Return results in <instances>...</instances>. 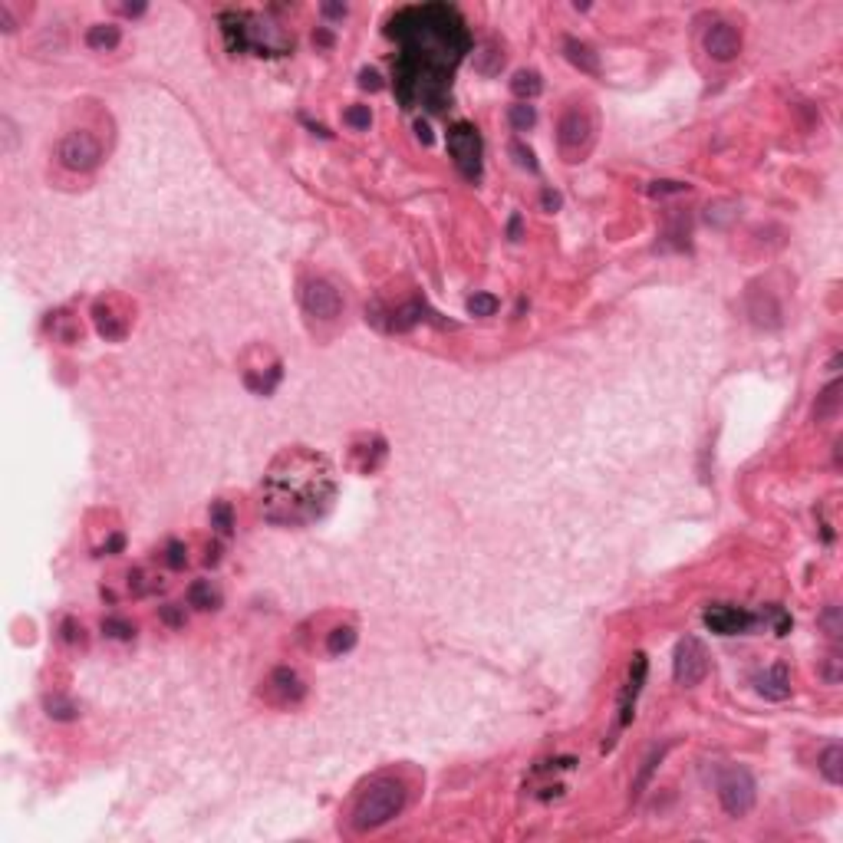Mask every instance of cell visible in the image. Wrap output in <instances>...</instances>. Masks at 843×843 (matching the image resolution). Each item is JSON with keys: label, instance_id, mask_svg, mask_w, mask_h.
Listing matches in <instances>:
<instances>
[{"label": "cell", "instance_id": "obj_33", "mask_svg": "<svg viewBox=\"0 0 843 843\" xmlns=\"http://www.w3.org/2000/svg\"><path fill=\"white\" fill-rule=\"evenodd\" d=\"M649 191L652 195H682V191H689V185H682V181H652Z\"/></svg>", "mask_w": 843, "mask_h": 843}, {"label": "cell", "instance_id": "obj_26", "mask_svg": "<svg viewBox=\"0 0 843 843\" xmlns=\"http://www.w3.org/2000/svg\"><path fill=\"white\" fill-rule=\"evenodd\" d=\"M662 754H665V748H656L652 754L646 758V764H642V771H639V777H636V784H632V801H636L639 794H642V787L649 784V777H652V771L659 767V761H662Z\"/></svg>", "mask_w": 843, "mask_h": 843}, {"label": "cell", "instance_id": "obj_20", "mask_svg": "<svg viewBox=\"0 0 843 843\" xmlns=\"http://www.w3.org/2000/svg\"><path fill=\"white\" fill-rule=\"evenodd\" d=\"M817 767L830 784H840L843 781V748L840 744H827L824 754H820V761H817Z\"/></svg>", "mask_w": 843, "mask_h": 843}, {"label": "cell", "instance_id": "obj_6", "mask_svg": "<svg viewBox=\"0 0 843 843\" xmlns=\"http://www.w3.org/2000/svg\"><path fill=\"white\" fill-rule=\"evenodd\" d=\"M448 155H452L455 168L465 175L468 181L481 178V155H485V145H481V136L471 122H455L448 128Z\"/></svg>", "mask_w": 843, "mask_h": 843}, {"label": "cell", "instance_id": "obj_21", "mask_svg": "<svg viewBox=\"0 0 843 843\" xmlns=\"http://www.w3.org/2000/svg\"><path fill=\"white\" fill-rule=\"evenodd\" d=\"M188 603L198 606V610H218V606H221V593L211 590V583L198 580V583H191V590H188Z\"/></svg>", "mask_w": 843, "mask_h": 843}, {"label": "cell", "instance_id": "obj_9", "mask_svg": "<svg viewBox=\"0 0 843 843\" xmlns=\"http://www.w3.org/2000/svg\"><path fill=\"white\" fill-rule=\"evenodd\" d=\"M672 675H675L679 685H685V689L699 685V682L708 675V652H705V646H702L699 636L679 639L675 659H672Z\"/></svg>", "mask_w": 843, "mask_h": 843}, {"label": "cell", "instance_id": "obj_15", "mask_svg": "<svg viewBox=\"0 0 843 843\" xmlns=\"http://www.w3.org/2000/svg\"><path fill=\"white\" fill-rule=\"evenodd\" d=\"M93 320H96L99 336H106V340H122L126 330H128V316L116 313V307L106 303V300H99V303L93 307Z\"/></svg>", "mask_w": 843, "mask_h": 843}, {"label": "cell", "instance_id": "obj_35", "mask_svg": "<svg viewBox=\"0 0 843 843\" xmlns=\"http://www.w3.org/2000/svg\"><path fill=\"white\" fill-rule=\"evenodd\" d=\"M359 86L369 89V93H379V89H383V76H379L375 69H363V73H359Z\"/></svg>", "mask_w": 843, "mask_h": 843}, {"label": "cell", "instance_id": "obj_1", "mask_svg": "<svg viewBox=\"0 0 843 843\" xmlns=\"http://www.w3.org/2000/svg\"><path fill=\"white\" fill-rule=\"evenodd\" d=\"M385 36L399 46L392 56V86L402 109L445 112L455 69L471 50L465 17L448 4H415L392 14Z\"/></svg>", "mask_w": 843, "mask_h": 843}, {"label": "cell", "instance_id": "obj_46", "mask_svg": "<svg viewBox=\"0 0 843 843\" xmlns=\"http://www.w3.org/2000/svg\"><path fill=\"white\" fill-rule=\"evenodd\" d=\"M142 10H145V4H126V7H122V14L136 17V14H142Z\"/></svg>", "mask_w": 843, "mask_h": 843}, {"label": "cell", "instance_id": "obj_28", "mask_svg": "<svg viewBox=\"0 0 843 843\" xmlns=\"http://www.w3.org/2000/svg\"><path fill=\"white\" fill-rule=\"evenodd\" d=\"M46 715L60 718V722H69V718H76V705L60 699V695H50V699H46Z\"/></svg>", "mask_w": 843, "mask_h": 843}, {"label": "cell", "instance_id": "obj_10", "mask_svg": "<svg viewBox=\"0 0 843 843\" xmlns=\"http://www.w3.org/2000/svg\"><path fill=\"white\" fill-rule=\"evenodd\" d=\"M300 303H303V310H307L310 316H316V320H333V316H340V310H343L340 290L333 287L330 281H323V277H310V281L300 283Z\"/></svg>", "mask_w": 843, "mask_h": 843}, {"label": "cell", "instance_id": "obj_37", "mask_svg": "<svg viewBox=\"0 0 843 843\" xmlns=\"http://www.w3.org/2000/svg\"><path fill=\"white\" fill-rule=\"evenodd\" d=\"M0 126H4V138H7V142H4V152H14V145H17V128H14V122H10L7 116L0 119Z\"/></svg>", "mask_w": 843, "mask_h": 843}, {"label": "cell", "instance_id": "obj_25", "mask_svg": "<svg viewBox=\"0 0 843 843\" xmlns=\"http://www.w3.org/2000/svg\"><path fill=\"white\" fill-rule=\"evenodd\" d=\"M498 297L494 293H475V297H468V313L471 316H494L498 313Z\"/></svg>", "mask_w": 843, "mask_h": 843}, {"label": "cell", "instance_id": "obj_32", "mask_svg": "<svg viewBox=\"0 0 843 843\" xmlns=\"http://www.w3.org/2000/svg\"><path fill=\"white\" fill-rule=\"evenodd\" d=\"M820 626H824L830 636H840V606H827L824 616H820Z\"/></svg>", "mask_w": 843, "mask_h": 843}, {"label": "cell", "instance_id": "obj_41", "mask_svg": "<svg viewBox=\"0 0 843 843\" xmlns=\"http://www.w3.org/2000/svg\"><path fill=\"white\" fill-rule=\"evenodd\" d=\"M544 208L547 211H557V208H560V195H557V191H544Z\"/></svg>", "mask_w": 843, "mask_h": 843}, {"label": "cell", "instance_id": "obj_5", "mask_svg": "<svg viewBox=\"0 0 843 843\" xmlns=\"http://www.w3.org/2000/svg\"><path fill=\"white\" fill-rule=\"evenodd\" d=\"M593 132H597V126H593V116L587 109L563 112L560 122H557V145H560L563 158L567 162H580L590 152V145H593Z\"/></svg>", "mask_w": 843, "mask_h": 843}, {"label": "cell", "instance_id": "obj_34", "mask_svg": "<svg viewBox=\"0 0 843 843\" xmlns=\"http://www.w3.org/2000/svg\"><path fill=\"white\" fill-rule=\"evenodd\" d=\"M511 152L518 155V165H524V168L537 171V162H534V152L530 148H524V142H511Z\"/></svg>", "mask_w": 843, "mask_h": 843}, {"label": "cell", "instance_id": "obj_40", "mask_svg": "<svg viewBox=\"0 0 843 843\" xmlns=\"http://www.w3.org/2000/svg\"><path fill=\"white\" fill-rule=\"evenodd\" d=\"M774 626H777V636H784V632L791 630V616L777 610V613H774Z\"/></svg>", "mask_w": 843, "mask_h": 843}, {"label": "cell", "instance_id": "obj_30", "mask_svg": "<svg viewBox=\"0 0 843 843\" xmlns=\"http://www.w3.org/2000/svg\"><path fill=\"white\" fill-rule=\"evenodd\" d=\"M103 632L109 639H132L136 636V626H128L126 620H103Z\"/></svg>", "mask_w": 843, "mask_h": 843}, {"label": "cell", "instance_id": "obj_39", "mask_svg": "<svg viewBox=\"0 0 843 843\" xmlns=\"http://www.w3.org/2000/svg\"><path fill=\"white\" fill-rule=\"evenodd\" d=\"M162 620L171 622V626H181V622H185V616H181L178 610H175V603H171V606H165V610H162Z\"/></svg>", "mask_w": 843, "mask_h": 843}, {"label": "cell", "instance_id": "obj_16", "mask_svg": "<svg viewBox=\"0 0 843 843\" xmlns=\"http://www.w3.org/2000/svg\"><path fill=\"white\" fill-rule=\"evenodd\" d=\"M758 692L764 695V699H771V702H784V699H787V695H791V672H787V665H784V662L771 665V669H767V672L758 679Z\"/></svg>", "mask_w": 843, "mask_h": 843}, {"label": "cell", "instance_id": "obj_11", "mask_svg": "<svg viewBox=\"0 0 843 843\" xmlns=\"http://www.w3.org/2000/svg\"><path fill=\"white\" fill-rule=\"evenodd\" d=\"M754 616L741 606H728V603H718V606H708L705 610V626L718 636H738V632L751 630Z\"/></svg>", "mask_w": 843, "mask_h": 843}, {"label": "cell", "instance_id": "obj_23", "mask_svg": "<svg viewBox=\"0 0 843 843\" xmlns=\"http://www.w3.org/2000/svg\"><path fill=\"white\" fill-rule=\"evenodd\" d=\"M211 527L218 530V534H231V527H234V511H231V504H224V501L211 504Z\"/></svg>", "mask_w": 843, "mask_h": 843}, {"label": "cell", "instance_id": "obj_22", "mask_svg": "<svg viewBox=\"0 0 843 843\" xmlns=\"http://www.w3.org/2000/svg\"><path fill=\"white\" fill-rule=\"evenodd\" d=\"M353 646H356V630H353V626H336V630L326 636V652H330V656H343V652H350Z\"/></svg>", "mask_w": 843, "mask_h": 843}, {"label": "cell", "instance_id": "obj_2", "mask_svg": "<svg viewBox=\"0 0 843 843\" xmlns=\"http://www.w3.org/2000/svg\"><path fill=\"white\" fill-rule=\"evenodd\" d=\"M336 498L333 465L313 448L293 445L271 461L261 485V514L277 527H303L323 518Z\"/></svg>", "mask_w": 843, "mask_h": 843}, {"label": "cell", "instance_id": "obj_42", "mask_svg": "<svg viewBox=\"0 0 843 843\" xmlns=\"http://www.w3.org/2000/svg\"><path fill=\"white\" fill-rule=\"evenodd\" d=\"M0 24H4V30H7V34H14V30H17V26H14V17H10V10L4 7V4H0Z\"/></svg>", "mask_w": 843, "mask_h": 843}, {"label": "cell", "instance_id": "obj_3", "mask_svg": "<svg viewBox=\"0 0 843 843\" xmlns=\"http://www.w3.org/2000/svg\"><path fill=\"white\" fill-rule=\"evenodd\" d=\"M221 34L228 43L231 53H244V50H257L261 56H273V53H287L293 50V40L283 34L281 26L261 24L254 14H238V10H228L221 14Z\"/></svg>", "mask_w": 843, "mask_h": 843}, {"label": "cell", "instance_id": "obj_19", "mask_svg": "<svg viewBox=\"0 0 843 843\" xmlns=\"http://www.w3.org/2000/svg\"><path fill=\"white\" fill-rule=\"evenodd\" d=\"M119 40H122V34L116 24H96V26H89V34H86V43H89L93 50H116Z\"/></svg>", "mask_w": 843, "mask_h": 843}, {"label": "cell", "instance_id": "obj_29", "mask_svg": "<svg viewBox=\"0 0 843 843\" xmlns=\"http://www.w3.org/2000/svg\"><path fill=\"white\" fill-rule=\"evenodd\" d=\"M343 119H346V126L350 128H369L373 112H369V106H350V109L343 112Z\"/></svg>", "mask_w": 843, "mask_h": 843}, {"label": "cell", "instance_id": "obj_13", "mask_svg": "<svg viewBox=\"0 0 843 843\" xmlns=\"http://www.w3.org/2000/svg\"><path fill=\"white\" fill-rule=\"evenodd\" d=\"M705 53L712 56V60H718V63H728V60H735L741 53V34L735 30L732 24H725V20H718V24H712L705 30Z\"/></svg>", "mask_w": 843, "mask_h": 843}, {"label": "cell", "instance_id": "obj_4", "mask_svg": "<svg viewBox=\"0 0 843 843\" xmlns=\"http://www.w3.org/2000/svg\"><path fill=\"white\" fill-rule=\"evenodd\" d=\"M405 807V784L399 777H375L366 791L359 794L356 807H353V830L359 834H369V830H379L389 820H395Z\"/></svg>", "mask_w": 843, "mask_h": 843}, {"label": "cell", "instance_id": "obj_12", "mask_svg": "<svg viewBox=\"0 0 843 843\" xmlns=\"http://www.w3.org/2000/svg\"><path fill=\"white\" fill-rule=\"evenodd\" d=\"M264 692H267V699H271L273 705H293V702H300L303 695H307V685H303L300 672H293V669L281 665V669H273V672H271Z\"/></svg>", "mask_w": 843, "mask_h": 843}, {"label": "cell", "instance_id": "obj_31", "mask_svg": "<svg viewBox=\"0 0 843 843\" xmlns=\"http://www.w3.org/2000/svg\"><path fill=\"white\" fill-rule=\"evenodd\" d=\"M165 563H168L171 570H181L188 563V554H185V547L178 544V540H171L168 547H165Z\"/></svg>", "mask_w": 843, "mask_h": 843}, {"label": "cell", "instance_id": "obj_18", "mask_svg": "<svg viewBox=\"0 0 843 843\" xmlns=\"http://www.w3.org/2000/svg\"><path fill=\"white\" fill-rule=\"evenodd\" d=\"M544 89V83H540V73L537 69H518L511 79V93L518 96V99H524V103H530L537 93Z\"/></svg>", "mask_w": 843, "mask_h": 843}, {"label": "cell", "instance_id": "obj_36", "mask_svg": "<svg viewBox=\"0 0 843 843\" xmlns=\"http://www.w3.org/2000/svg\"><path fill=\"white\" fill-rule=\"evenodd\" d=\"M840 656H827V665H824V679L830 682V685H837L840 682Z\"/></svg>", "mask_w": 843, "mask_h": 843}, {"label": "cell", "instance_id": "obj_8", "mask_svg": "<svg viewBox=\"0 0 843 843\" xmlns=\"http://www.w3.org/2000/svg\"><path fill=\"white\" fill-rule=\"evenodd\" d=\"M754 777L744 767H725L718 777V801H722L725 814L732 817H744L754 807Z\"/></svg>", "mask_w": 843, "mask_h": 843}, {"label": "cell", "instance_id": "obj_47", "mask_svg": "<svg viewBox=\"0 0 843 843\" xmlns=\"http://www.w3.org/2000/svg\"><path fill=\"white\" fill-rule=\"evenodd\" d=\"M415 132H418V138H422V142H425V145L432 142V132H428V126H422V122H418V126H415Z\"/></svg>", "mask_w": 843, "mask_h": 843}, {"label": "cell", "instance_id": "obj_17", "mask_svg": "<svg viewBox=\"0 0 843 843\" xmlns=\"http://www.w3.org/2000/svg\"><path fill=\"white\" fill-rule=\"evenodd\" d=\"M563 56H567L577 69H583V73H600L597 50H593L590 43L577 40V36H563Z\"/></svg>", "mask_w": 843, "mask_h": 843}, {"label": "cell", "instance_id": "obj_43", "mask_svg": "<svg viewBox=\"0 0 843 843\" xmlns=\"http://www.w3.org/2000/svg\"><path fill=\"white\" fill-rule=\"evenodd\" d=\"M313 43H316V46H333V34H330V30H316Z\"/></svg>", "mask_w": 843, "mask_h": 843}, {"label": "cell", "instance_id": "obj_7", "mask_svg": "<svg viewBox=\"0 0 843 843\" xmlns=\"http://www.w3.org/2000/svg\"><path fill=\"white\" fill-rule=\"evenodd\" d=\"M56 158H60L63 168L69 171H93L96 165L103 162V145L93 132L76 128V132H66L56 145Z\"/></svg>", "mask_w": 843, "mask_h": 843}, {"label": "cell", "instance_id": "obj_44", "mask_svg": "<svg viewBox=\"0 0 843 843\" xmlns=\"http://www.w3.org/2000/svg\"><path fill=\"white\" fill-rule=\"evenodd\" d=\"M323 14L326 17H346V7H340V4H323Z\"/></svg>", "mask_w": 843, "mask_h": 843}, {"label": "cell", "instance_id": "obj_45", "mask_svg": "<svg viewBox=\"0 0 843 843\" xmlns=\"http://www.w3.org/2000/svg\"><path fill=\"white\" fill-rule=\"evenodd\" d=\"M508 238H511V241H518V238H520V214H514L511 224H508Z\"/></svg>", "mask_w": 843, "mask_h": 843}, {"label": "cell", "instance_id": "obj_27", "mask_svg": "<svg viewBox=\"0 0 843 843\" xmlns=\"http://www.w3.org/2000/svg\"><path fill=\"white\" fill-rule=\"evenodd\" d=\"M837 392H840V383H830L824 392H820V405L814 409V415H817V418L834 415L837 405H840V395H837Z\"/></svg>", "mask_w": 843, "mask_h": 843}, {"label": "cell", "instance_id": "obj_14", "mask_svg": "<svg viewBox=\"0 0 843 843\" xmlns=\"http://www.w3.org/2000/svg\"><path fill=\"white\" fill-rule=\"evenodd\" d=\"M646 669H649L646 656L636 652V656H632V665H630L626 689H622V695H620V725L632 722V708H636V699H639V692H642V682H646Z\"/></svg>", "mask_w": 843, "mask_h": 843}, {"label": "cell", "instance_id": "obj_24", "mask_svg": "<svg viewBox=\"0 0 843 843\" xmlns=\"http://www.w3.org/2000/svg\"><path fill=\"white\" fill-rule=\"evenodd\" d=\"M508 119H511V126L518 128V132H527V128L537 122V112H534V106L530 103H518V106H511Z\"/></svg>", "mask_w": 843, "mask_h": 843}, {"label": "cell", "instance_id": "obj_38", "mask_svg": "<svg viewBox=\"0 0 843 843\" xmlns=\"http://www.w3.org/2000/svg\"><path fill=\"white\" fill-rule=\"evenodd\" d=\"M63 639L66 642H76V639L83 642V626H76V620H66L63 622Z\"/></svg>", "mask_w": 843, "mask_h": 843}]
</instances>
